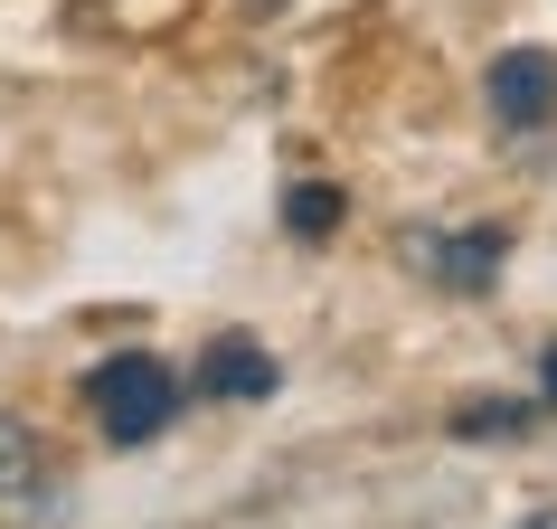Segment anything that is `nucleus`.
Segmentation results:
<instances>
[{
	"label": "nucleus",
	"instance_id": "2",
	"mask_svg": "<svg viewBox=\"0 0 557 529\" xmlns=\"http://www.w3.org/2000/svg\"><path fill=\"white\" fill-rule=\"evenodd\" d=\"M482 95H492V114L510 123V133H539V123L557 114V58H548V48H510Z\"/></svg>",
	"mask_w": 557,
	"mask_h": 529
},
{
	"label": "nucleus",
	"instance_id": "6",
	"mask_svg": "<svg viewBox=\"0 0 557 529\" xmlns=\"http://www.w3.org/2000/svg\"><path fill=\"white\" fill-rule=\"evenodd\" d=\"M284 227H294V236H331V227H341V189H331V180L284 189Z\"/></svg>",
	"mask_w": 557,
	"mask_h": 529
},
{
	"label": "nucleus",
	"instance_id": "9",
	"mask_svg": "<svg viewBox=\"0 0 557 529\" xmlns=\"http://www.w3.org/2000/svg\"><path fill=\"white\" fill-rule=\"evenodd\" d=\"M246 10H256V20H274V10H284V0H246Z\"/></svg>",
	"mask_w": 557,
	"mask_h": 529
},
{
	"label": "nucleus",
	"instance_id": "7",
	"mask_svg": "<svg viewBox=\"0 0 557 529\" xmlns=\"http://www.w3.org/2000/svg\"><path fill=\"white\" fill-rule=\"evenodd\" d=\"M529 407H463V435H520Z\"/></svg>",
	"mask_w": 557,
	"mask_h": 529
},
{
	"label": "nucleus",
	"instance_id": "3",
	"mask_svg": "<svg viewBox=\"0 0 557 529\" xmlns=\"http://www.w3.org/2000/svg\"><path fill=\"white\" fill-rule=\"evenodd\" d=\"M407 256L435 274L444 294H482L500 274V256H510V236L500 227H463V236H407Z\"/></svg>",
	"mask_w": 557,
	"mask_h": 529
},
{
	"label": "nucleus",
	"instance_id": "4",
	"mask_svg": "<svg viewBox=\"0 0 557 529\" xmlns=\"http://www.w3.org/2000/svg\"><path fill=\"white\" fill-rule=\"evenodd\" d=\"M199 387H208V397H274V359H264L246 331H227V341H208Z\"/></svg>",
	"mask_w": 557,
	"mask_h": 529
},
{
	"label": "nucleus",
	"instance_id": "1",
	"mask_svg": "<svg viewBox=\"0 0 557 529\" xmlns=\"http://www.w3.org/2000/svg\"><path fill=\"white\" fill-rule=\"evenodd\" d=\"M86 397H95V416H104V435H114V444H151V435L180 416V379H171L151 350L104 359V369L86 379Z\"/></svg>",
	"mask_w": 557,
	"mask_h": 529
},
{
	"label": "nucleus",
	"instance_id": "5",
	"mask_svg": "<svg viewBox=\"0 0 557 529\" xmlns=\"http://www.w3.org/2000/svg\"><path fill=\"white\" fill-rule=\"evenodd\" d=\"M20 492H38V435L0 407V501H20Z\"/></svg>",
	"mask_w": 557,
	"mask_h": 529
},
{
	"label": "nucleus",
	"instance_id": "8",
	"mask_svg": "<svg viewBox=\"0 0 557 529\" xmlns=\"http://www.w3.org/2000/svg\"><path fill=\"white\" fill-rule=\"evenodd\" d=\"M539 397H548V407H557V350H548V369H539Z\"/></svg>",
	"mask_w": 557,
	"mask_h": 529
}]
</instances>
